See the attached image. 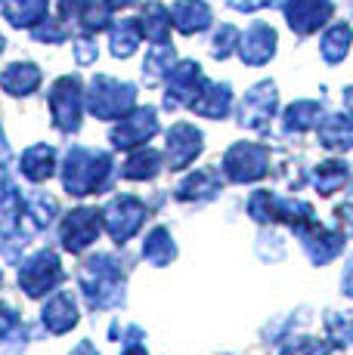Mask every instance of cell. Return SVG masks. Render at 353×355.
I'll list each match as a JSON object with an SVG mask.
<instances>
[{"mask_svg": "<svg viewBox=\"0 0 353 355\" xmlns=\"http://www.w3.org/2000/svg\"><path fill=\"white\" fill-rule=\"evenodd\" d=\"M229 173L233 180H254L263 173V152L254 146H239L229 152Z\"/></svg>", "mask_w": 353, "mask_h": 355, "instance_id": "cell-5", "label": "cell"}, {"mask_svg": "<svg viewBox=\"0 0 353 355\" xmlns=\"http://www.w3.org/2000/svg\"><path fill=\"white\" fill-rule=\"evenodd\" d=\"M208 22V6L199 3V0H186V3L176 6V25L183 31H195Z\"/></svg>", "mask_w": 353, "mask_h": 355, "instance_id": "cell-9", "label": "cell"}, {"mask_svg": "<svg viewBox=\"0 0 353 355\" xmlns=\"http://www.w3.org/2000/svg\"><path fill=\"white\" fill-rule=\"evenodd\" d=\"M74 355H97V352H93V346L81 343V346H78V349H74Z\"/></svg>", "mask_w": 353, "mask_h": 355, "instance_id": "cell-13", "label": "cell"}, {"mask_svg": "<svg viewBox=\"0 0 353 355\" xmlns=\"http://www.w3.org/2000/svg\"><path fill=\"white\" fill-rule=\"evenodd\" d=\"M56 282H59V263H56V257L53 254H40L35 263L22 269V288L28 291L31 297L50 291Z\"/></svg>", "mask_w": 353, "mask_h": 355, "instance_id": "cell-1", "label": "cell"}, {"mask_svg": "<svg viewBox=\"0 0 353 355\" xmlns=\"http://www.w3.org/2000/svg\"><path fill=\"white\" fill-rule=\"evenodd\" d=\"M146 254L155 259V263H167V259L174 257V248H171V241H167V232H152V238H149V244H146Z\"/></svg>", "mask_w": 353, "mask_h": 355, "instance_id": "cell-10", "label": "cell"}, {"mask_svg": "<svg viewBox=\"0 0 353 355\" xmlns=\"http://www.w3.org/2000/svg\"><path fill=\"white\" fill-rule=\"evenodd\" d=\"M263 28H267V25H263ZM263 28H254V31H251V44H261V34H263ZM270 53H273V44L263 46V53H251V46H248V44L242 46V56H248V62H261V59H267Z\"/></svg>", "mask_w": 353, "mask_h": 355, "instance_id": "cell-11", "label": "cell"}, {"mask_svg": "<svg viewBox=\"0 0 353 355\" xmlns=\"http://www.w3.org/2000/svg\"><path fill=\"white\" fill-rule=\"evenodd\" d=\"M140 223H142V214H140L137 201H131V198H121V201L108 210V232H112L118 241L131 238Z\"/></svg>", "mask_w": 353, "mask_h": 355, "instance_id": "cell-4", "label": "cell"}, {"mask_svg": "<svg viewBox=\"0 0 353 355\" xmlns=\"http://www.w3.org/2000/svg\"><path fill=\"white\" fill-rule=\"evenodd\" d=\"M108 3H115V6H124V3H131V0H108Z\"/></svg>", "mask_w": 353, "mask_h": 355, "instance_id": "cell-15", "label": "cell"}, {"mask_svg": "<svg viewBox=\"0 0 353 355\" xmlns=\"http://www.w3.org/2000/svg\"><path fill=\"white\" fill-rule=\"evenodd\" d=\"M53 108H56L59 121L56 124L63 130H74L78 127V80L69 78V80H59L56 84V93H53Z\"/></svg>", "mask_w": 353, "mask_h": 355, "instance_id": "cell-2", "label": "cell"}, {"mask_svg": "<svg viewBox=\"0 0 353 355\" xmlns=\"http://www.w3.org/2000/svg\"><path fill=\"white\" fill-rule=\"evenodd\" d=\"M124 355H146V349H142V346H133V343H131V346H127V352H124Z\"/></svg>", "mask_w": 353, "mask_h": 355, "instance_id": "cell-14", "label": "cell"}, {"mask_svg": "<svg viewBox=\"0 0 353 355\" xmlns=\"http://www.w3.org/2000/svg\"><path fill=\"white\" fill-rule=\"evenodd\" d=\"M38 80H40V74H38V68H31V65H16L13 71L3 74V87L10 93H16V96H25V93H31Z\"/></svg>", "mask_w": 353, "mask_h": 355, "instance_id": "cell-7", "label": "cell"}, {"mask_svg": "<svg viewBox=\"0 0 353 355\" xmlns=\"http://www.w3.org/2000/svg\"><path fill=\"white\" fill-rule=\"evenodd\" d=\"M44 322H47V327H50V331L63 334V331H69V327L78 322V309H74V303L63 293V297H56L50 306H47Z\"/></svg>", "mask_w": 353, "mask_h": 355, "instance_id": "cell-6", "label": "cell"}, {"mask_svg": "<svg viewBox=\"0 0 353 355\" xmlns=\"http://www.w3.org/2000/svg\"><path fill=\"white\" fill-rule=\"evenodd\" d=\"M133 118H137V114H133ZM155 130V121H152V112H142L137 121H131V124H124L118 130V133H115V142H118V146H133V142L137 139H146L149 133H152Z\"/></svg>", "mask_w": 353, "mask_h": 355, "instance_id": "cell-8", "label": "cell"}, {"mask_svg": "<svg viewBox=\"0 0 353 355\" xmlns=\"http://www.w3.org/2000/svg\"><path fill=\"white\" fill-rule=\"evenodd\" d=\"M282 355H325V346L313 343V340H301V343H291Z\"/></svg>", "mask_w": 353, "mask_h": 355, "instance_id": "cell-12", "label": "cell"}, {"mask_svg": "<svg viewBox=\"0 0 353 355\" xmlns=\"http://www.w3.org/2000/svg\"><path fill=\"white\" fill-rule=\"evenodd\" d=\"M93 235H97V214H93V210H78L63 226V238H65V248L69 250H81L84 244L93 241Z\"/></svg>", "mask_w": 353, "mask_h": 355, "instance_id": "cell-3", "label": "cell"}]
</instances>
